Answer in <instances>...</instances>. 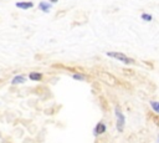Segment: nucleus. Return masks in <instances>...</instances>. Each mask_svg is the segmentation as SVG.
<instances>
[{"label": "nucleus", "instance_id": "obj_5", "mask_svg": "<svg viewBox=\"0 0 159 143\" xmlns=\"http://www.w3.org/2000/svg\"><path fill=\"white\" fill-rule=\"evenodd\" d=\"M25 81H26V77H25L24 75H16L15 77H12L11 83H12V85H21V83H24Z\"/></svg>", "mask_w": 159, "mask_h": 143}, {"label": "nucleus", "instance_id": "obj_9", "mask_svg": "<svg viewBox=\"0 0 159 143\" xmlns=\"http://www.w3.org/2000/svg\"><path fill=\"white\" fill-rule=\"evenodd\" d=\"M72 78L73 80H77V81H84L86 80V76L83 73H73L72 75Z\"/></svg>", "mask_w": 159, "mask_h": 143}, {"label": "nucleus", "instance_id": "obj_7", "mask_svg": "<svg viewBox=\"0 0 159 143\" xmlns=\"http://www.w3.org/2000/svg\"><path fill=\"white\" fill-rule=\"evenodd\" d=\"M29 78L32 80V81H41L42 80V73H40V72H31L29 75Z\"/></svg>", "mask_w": 159, "mask_h": 143}, {"label": "nucleus", "instance_id": "obj_1", "mask_svg": "<svg viewBox=\"0 0 159 143\" xmlns=\"http://www.w3.org/2000/svg\"><path fill=\"white\" fill-rule=\"evenodd\" d=\"M106 55L109 56V57H112V58H116V60L123 62L124 65H132V63H134V60L130 58L129 56L124 55L123 52H118V51H107Z\"/></svg>", "mask_w": 159, "mask_h": 143}, {"label": "nucleus", "instance_id": "obj_3", "mask_svg": "<svg viewBox=\"0 0 159 143\" xmlns=\"http://www.w3.org/2000/svg\"><path fill=\"white\" fill-rule=\"evenodd\" d=\"M107 131V126L103 123V122H98L96 126H94V129H93V136L94 137H98L103 133H106Z\"/></svg>", "mask_w": 159, "mask_h": 143}, {"label": "nucleus", "instance_id": "obj_4", "mask_svg": "<svg viewBox=\"0 0 159 143\" xmlns=\"http://www.w3.org/2000/svg\"><path fill=\"white\" fill-rule=\"evenodd\" d=\"M15 6L19 7V9L27 10V9H31V7L34 6V4H32L31 1H17V2L15 4Z\"/></svg>", "mask_w": 159, "mask_h": 143}, {"label": "nucleus", "instance_id": "obj_2", "mask_svg": "<svg viewBox=\"0 0 159 143\" xmlns=\"http://www.w3.org/2000/svg\"><path fill=\"white\" fill-rule=\"evenodd\" d=\"M114 114H116V126H117V131L118 132H123L124 131V126H125V117L123 114V112L120 111L119 107L114 108Z\"/></svg>", "mask_w": 159, "mask_h": 143}, {"label": "nucleus", "instance_id": "obj_10", "mask_svg": "<svg viewBox=\"0 0 159 143\" xmlns=\"http://www.w3.org/2000/svg\"><path fill=\"white\" fill-rule=\"evenodd\" d=\"M140 17H142V20H144V21H152L153 20V16L150 15V14H142L140 15Z\"/></svg>", "mask_w": 159, "mask_h": 143}, {"label": "nucleus", "instance_id": "obj_8", "mask_svg": "<svg viewBox=\"0 0 159 143\" xmlns=\"http://www.w3.org/2000/svg\"><path fill=\"white\" fill-rule=\"evenodd\" d=\"M150 107H152V109L157 113V114H159V102L158 101H150Z\"/></svg>", "mask_w": 159, "mask_h": 143}, {"label": "nucleus", "instance_id": "obj_11", "mask_svg": "<svg viewBox=\"0 0 159 143\" xmlns=\"http://www.w3.org/2000/svg\"><path fill=\"white\" fill-rule=\"evenodd\" d=\"M58 0H50V2H57Z\"/></svg>", "mask_w": 159, "mask_h": 143}, {"label": "nucleus", "instance_id": "obj_6", "mask_svg": "<svg viewBox=\"0 0 159 143\" xmlns=\"http://www.w3.org/2000/svg\"><path fill=\"white\" fill-rule=\"evenodd\" d=\"M39 9L43 12H50L51 10V2H47V1H41L39 4Z\"/></svg>", "mask_w": 159, "mask_h": 143}, {"label": "nucleus", "instance_id": "obj_12", "mask_svg": "<svg viewBox=\"0 0 159 143\" xmlns=\"http://www.w3.org/2000/svg\"><path fill=\"white\" fill-rule=\"evenodd\" d=\"M158 142H159V136H158Z\"/></svg>", "mask_w": 159, "mask_h": 143}]
</instances>
